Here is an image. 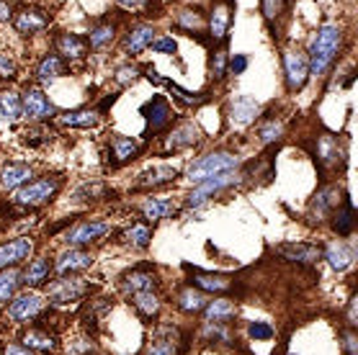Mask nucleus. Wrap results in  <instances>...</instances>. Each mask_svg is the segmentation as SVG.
Returning <instances> with one entry per match:
<instances>
[{"label":"nucleus","mask_w":358,"mask_h":355,"mask_svg":"<svg viewBox=\"0 0 358 355\" xmlns=\"http://www.w3.org/2000/svg\"><path fill=\"white\" fill-rule=\"evenodd\" d=\"M281 131H284V126H281V122H276V119H271V122L261 124V142H276L278 137H281Z\"/></svg>","instance_id":"c03bdc74"},{"label":"nucleus","mask_w":358,"mask_h":355,"mask_svg":"<svg viewBox=\"0 0 358 355\" xmlns=\"http://www.w3.org/2000/svg\"><path fill=\"white\" fill-rule=\"evenodd\" d=\"M114 24H98L93 31H90V47L93 49H103L106 44H111L114 39Z\"/></svg>","instance_id":"e433bc0d"},{"label":"nucleus","mask_w":358,"mask_h":355,"mask_svg":"<svg viewBox=\"0 0 358 355\" xmlns=\"http://www.w3.org/2000/svg\"><path fill=\"white\" fill-rule=\"evenodd\" d=\"M59 191V178H39V180H31L16 191L13 201L18 206H41V203L52 201V196Z\"/></svg>","instance_id":"7ed1b4c3"},{"label":"nucleus","mask_w":358,"mask_h":355,"mask_svg":"<svg viewBox=\"0 0 358 355\" xmlns=\"http://www.w3.org/2000/svg\"><path fill=\"white\" fill-rule=\"evenodd\" d=\"M284 73H286V88L296 93L307 85V78H310V59L304 52L299 49H289L284 52Z\"/></svg>","instance_id":"39448f33"},{"label":"nucleus","mask_w":358,"mask_h":355,"mask_svg":"<svg viewBox=\"0 0 358 355\" xmlns=\"http://www.w3.org/2000/svg\"><path fill=\"white\" fill-rule=\"evenodd\" d=\"M29 178H31V168H29V165L10 162V165H6V168L0 170V188H8V191L21 188Z\"/></svg>","instance_id":"aec40b11"},{"label":"nucleus","mask_w":358,"mask_h":355,"mask_svg":"<svg viewBox=\"0 0 358 355\" xmlns=\"http://www.w3.org/2000/svg\"><path fill=\"white\" fill-rule=\"evenodd\" d=\"M85 294H88V286H85L80 278H65V281H57L49 289V299L62 307V304L83 299Z\"/></svg>","instance_id":"0eeeda50"},{"label":"nucleus","mask_w":358,"mask_h":355,"mask_svg":"<svg viewBox=\"0 0 358 355\" xmlns=\"http://www.w3.org/2000/svg\"><path fill=\"white\" fill-rule=\"evenodd\" d=\"M348 324L356 327V299H350V304H348Z\"/></svg>","instance_id":"5fc2aeb1"},{"label":"nucleus","mask_w":358,"mask_h":355,"mask_svg":"<svg viewBox=\"0 0 358 355\" xmlns=\"http://www.w3.org/2000/svg\"><path fill=\"white\" fill-rule=\"evenodd\" d=\"M152 41H155V29L150 24H139L127 34L124 52H127V55H139V52H145L147 47H152Z\"/></svg>","instance_id":"dca6fc26"},{"label":"nucleus","mask_w":358,"mask_h":355,"mask_svg":"<svg viewBox=\"0 0 358 355\" xmlns=\"http://www.w3.org/2000/svg\"><path fill=\"white\" fill-rule=\"evenodd\" d=\"M345 350H348V355L358 353V340H356V335H353V332H348V335H345Z\"/></svg>","instance_id":"603ef678"},{"label":"nucleus","mask_w":358,"mask_h":355,"mask_svg":"<svg viewBox=\"0 0 358 355\" xmlns=\"http://www.w3.org/2000/svg\"><path fill=\"white\" fill-rule=\"evenodd\" d=\"M21 103H24V113L29 119H49V116H55V106L44 96V90L31 85V88H26L24 98H21Z\"/></svg>","instance_id":"423d86ee"},{"label":"nucleus","mask_w":358,"mask_h":355,"mask_svg":"<svg viewBox=\"0 0 358 355\" xmlns=\"http://www.w3.org/2000/svg\"><path fill=\"white\" fill-rule=\"evenodd\" d=\"M343 198H345V194H343L338 186H325L317 196H315V201H312V211H317V217H322V214H327V211L338 209Z\"/></svg>","instance_id":"4be33fe9"},{"label":"nucleus","mask_w":358,"mask_h":355,"mask_svg":"<svg viewBox=\"0 0 358 355\" xmlns=\"http://www.w3.org/2000/svg\"><path fill=\"white\" fill-rule=\"evenodd\" d=\"M111 147H114L116 162L134 160V157H137V152H139V145H137V142H134V139H129V137H122V134L111 139Z\"/></svg>","instance_id":"f704fd0d"},{"label":"nucleus","mask_w":358,"mask_h":355,"mask_svg":"<svg viewBox=\"0 0 358 355\" xmlns=\"http://www.w3.org/2000/svg\"><path fill=\"white\" fill-rule=\"evenodd\" d=\"M173 211H176V206H173L168 198H150V201H145V206H142V214H145L147 219H152V222L168 219Z\"/></svg>","instance_id":"2f4dec72"},{"label":"nucleus","mask_w":358,"mask_h":355,"mask_svg":"<svg viewBox=\"0 0 358 355\" xmlns=\"http://www.w3.org/2000/svg\"><path fill=\"white\" fill-rule=\"evenodd\" d=\"M31 252H34V242L29 237H18V240L0 245V270H6L8 266H16V263L26 260Z\"/></svg>","instance_id":"9b49d317"},{"label":"nucleus","mask_w":358,"mask_h":355,"mask_svg":"<svg viewBox=\"0 0 358 355\" xmlns=\"http://www.w3.org/2000/svg\"><path fill=\"white\" fill-rule=\"evenodd\" d=\"M62 124H65V126H75V129H90V126H96L98 124V113L88 111V108H83V111H70L62 116Z\"/></svg>","instance_id":"473e14b6"},{"label":"nucleus","mask_w":358,"mask_h":355,"mask_svg":"<svg viewBox=\"0 0 358 355\" xmlns=\"http://www.w3.org/2000/svg\"><path fill=\"white\" fill-rule=\"evenodd\" d=\"M0 113L10 119V122H16L21 119V113H24V103H21V96H18L16 90H0Z\"/></svg>","instance_id":"c85d7f7f"},{"label":"nucleus","mask_w":358,"mask_h":355,"mask_svg":"<svg viewBox=\"0 0 358 355\" xmlns=\"http://www.w3.org/2000/svg\"><path fill=\"white\" fill-rule=\"evenodd\" d=\"M124 291H129V294H139V291H155L157 286V278L155 273H150L147 268H137V270H131V273L124 275Z\"/></svg>","instance_id":"412c9836"},{"label":"nucleus","mask_w":358,"mask_h":355,"mask_svg":"<svg viewBox=\"0 0 358 355\" xmlns=\"http://www.w3.org/2000/svg\"><path fill=\"white\" fill-rule=\"evenodd\" d=\"M232 10H235V3L232 0H217L212 8V18H209V31H212L214 41H222L227 36L229 21H232Z\"/></svg>","instance_id":"f8f14e48"},{"label":"nucleus","mask_w":358,"mask_h":355,"mask_svg":"<svg viewBox=\"0 0 358 355\" xmlns=\"http://www.w3.org/2000/svg\"><path fill=\"white\" fill-rule=\"evenodd\" d=\"M6 355H34L31 347H21V345H8L6 347Z\"/></svg>","instance_id":"864d4df0"},{"label":"nucleus","mask_w":358,"mask_h":355,"mask_svg":"<svg viewBox=\"0 0 358 355\" xmlns=\"http://www.w3.org/2000/svg\"><path fill=\"white\" fill-rule=\"evenodd\" d=\"M93 266V255L85 250H67L59 255L57 266H55V270H57L59 275H67V273H75V270H83V268Z\"/></svg>","instance_id":"f3484780"},{"label":"nucleus","mask_w":358,"mask_h":355,"mask_svg":"<svg viewBox=\"0 0 358 355\" xmlns=\"http://www.w3.org/2000/svg\"><path fill=\"white\" fill-rule=\"evenodd\" d=\"M134 296V307L145 319H155L157 312H160V299L155 296V291H139V294H131Z\"/></svg>","instance_id":"c756f323"},{"label":"nucleus","mask_w":358,"mask_h":355,"mask_svg":"<svg viewBox=\"0 0 358 355\" xmlns=\"http://www.w3.org/2000/svg\"><path fill=\"white\" fill-rule=\"evenodd\" d=\"M16 75V62L8 55H0V78H13Z\"/></svg>","instance_id":"8fccbe9b"},{"label":"nucleus","mask_w":358,"mask_h":355,"mask_svg":"<svg viewBox=\"0 0 358 355\" xmlns=\"http://www.w3.org/2000/svg\"><path fill=\"white\" fill-rule=\"evenodd\" d=\"M237 165H240L237 154L224 152V150L209 152V154H203V157H199V160L188 168V180H191V183H201L206 178L222 175V173H232V170H237Z\"/></svg>","instance_id":"f03ea898"},{"label":"nucleus","mask_w":358,"mask_h":355,"mask_svg":"<svg viewBox=\"0 0 358 355\" xmlns=\"http://www.w3.org/2000/svg\"><path fill=\"white\" fill-rule=\"evenodd\" d=\"M343 47V29L335 24H325L320 26V31L315 34V39H312V47H310V75L320 78V75H325L330 70V65L335 62V57L341 52Z\"/></svg>","instance_id":"f257e3e1"},{"label":"nucleus","mask_w":358,"mask_h":355,"mask_svg":"<svg viewBox=\"0 0 358 355\" xmlns=\"http://www.w3.org/2000/svg\"><path fill=\"white\" fill-rule=\"evenodd\" d=\"M36 75H39V80H57V78L65 75V65H62V59L57 55H47L41 59Z\"/></svg>","instance_id":"72a5a7b5"},{"label":"nucleus","mask_w":358,"mask_h":355,"mask_svg":"<svg viewBox=\"0 0 358 355\" xmlns=\"http://www.w3.org/2000/svg\"><path fill=\"white\" fill-rule=\"evenodd\" d=\"M47 275H49V260L47 258H39V260H34L31 266L24 270V283L26 286H39V283L47 281Z\"/></svg>","instance_id":"c9c22d12"},{"label":"nucleus","mask_w":358,"mask_h":355,"mask_svg":"<svg viewBox=\"0 0 358 355\" xmlns=\"http://www.w3.org/2000/svg\"><path fill=\"white\" fill-rule=\"evenodd\" d=\"M16 286H18L16 270H6V273H0V301H8L10 296H13Z\"/></svg>","instance_id":"a19ab883"},{"label":"nucleus","mask_w":358,"mask_h":355,"mask_svg":"<svg viewBox=\"0 0 358 355\" xmlns=\"http://www.w3.org/2000/svg\"><path fill=\"white\" fill-rule=\"evenodd\" d=\"M286 0H263V18L268 21V26H273L278 18L284 16Z\"/></svg>","instance_id":"ea45409f"},{"label":"nucleus","mask_w":358,"mask_h":355,"mask_svg":"<svg viewBox=\"0 0 358 355\" xmlns=\"http://www.w3.org/2000/svg\"><path fill=\"white\" fill-rule=\"evenodd\" d=\"M150 240H152V232H150L147 224H134L129 232H127V242H131L134 247H147Z\"/></svg>","instance_id":"58836bf2"},{"label":"nucleus","mask_w":358,"mask_h":355,"mask_svg":"<svg viewBox=\"0 0 358 355\" xmlns=\"http://www.w3.org/2000/svg\"><path fill=\"white\" fill-rule=\"evenodd\" d=\"M237 178L240 175H235V170H232V173H222V175H214V178L201 180L199 188H194V191L186 196V209H201L203 203L209 201L212 196H217L220 191H224V188H229V186H235Z\"/></svg>","instance_id":"20e7f679"},{"label":"nucleus","mask_w":358,"mask_h":355,"mask_svg":"<svg viewBox=\"0 0 358 355\" xmlns=\"http://www.w3.org/2000/svg\"><path fill=\"white\" fill-rule=\"evenodd\" d=\"M278 255L294 263H304V266H315L322 258V247L310 242H292V245H278Z\"/></svg>","instance_id":"1a4fd4ad"},{"label":"nucleus","mask_w":358,"mask_h":355,"mask_svg":"<svg viewBox=\"0 0 358 355\" xmlns=\"http://www.w3.org/2000/svg\"><path fill=\"white\" fill-rule=\"evenodd\" d=\"M24 342H26V347H36V350H52V347H55V335H47L44 330H31V332H26Z\"/></svg>","instance_id":"4c0bfd02"},{"label":"nucleus","mask_w":358,"mask_h":355,"mask_svg":"<svg viewBox=\"0 0 358 355\" xmlns=\"http://www.w3.org/2000/svg\"><path fill=\"white\" fill-rule=\"evenodd\" d=\"M134 78H137V67H119L116 70V82L119 85H129V82H134Z\"/></svg>","instance_id":"09e8293b"},{"label":"nucleus","mask_w":358,"mask_h":355,"mask_svg":"<svg viewBox=\"0 0 358 355\" xmlns=\"http://www.w3.org/2000/svg\"><path fill=\"white\" fill-rule=\"evenodd\" d=\"M41 296L39 294H21L16 299L10 301L8 307V317L13 322H26V319H31L41 312Z\"/></svg>","instance_id":"ddd939ff"},{"label":"nucleus","mask_w":358,"mask_h":355,"mask_svg":"<svg viewBox=\"0 0 358 355\" xmlns=\"http://www.w3.org/2000/svg\"><path fill=\"white\" fill-rule=\"evenodd\" d=\"M108 229H111V226H108L106 222H83V224L73 226V229L65 234V242L73 245V247H78V245H90V242H96L98 237H103Z\"/></svg>","instance_id":"6e6552de"},{"label":"nucleus","mask_w":358,"mask_h":355,"mask_svg":"<svg viewBox=\"0 0 358 355\" xmlns=\"http://www.w3.org/2000/svg\"><path fill=\"white\" fill-rule=\"evenodd\" d=\"M178 26H183V29H188V31H194V29H201L203 26V16L199 13V10H180L178 13Z\"/></svg>","instance_id":"79ce46f5"},{"label":"nucleus","mask_w":358,"mask_h":355,"mask_svg":"<svg viewBox=\"0 0 358 355\" xmlns=\"http://www.w3.org/2000/svg\"><path fill=\"white\" fill-rule=\"evenodd\" d=\"M224 70H227V52H224V49H217L212 57V75L217 80H222V78H224Z\"/></svg>","instance_id":"a18cd8bd"},{"label":"nucleus","mask_w":358,"mask_h":355,"mask_svg":"<svg viewBox=\"0 0 358 355\" xmlns=\"http://www.w3.org/2000/svg\"><path fill=\"white\" fill-rule=\"evenodd\" d=\"M116 3H119L122 8H139L145 0H116Z\"/></svg>","instance_id":"6e6d98bb"},{"label":"nucleus","mask_w":358,"mask_h":355,"mask_svg":"<svg viewBox=\"0 0 358 355\" xmlns=\"http://www.w3.org/2000/svg\"><path fill=\"white\" fill-rule=\"evenodd\" d=\"M142 113H145L147 119V131H160L165 126V124L171 122V106H168V101H165V96H155L152 101H147L145 106H142Z\"/></svg>","instance_id":"9d476101"},{"label":"nucleus","mask_w":358,"mask_h":355,"mask_svg":"<svg viewBox=\"0 0 358 355\" xmlns=\"http://www.w3.org/2000/svg\"><path fill=\"white\" fill-rule=\"evenodd\" d=\"M178 178V170L176 168H155V170H147V173H142L137 180V186H134V191H139V188H155V186H163V183H171V180H176Z\"/></svg>","instance_id":"cd10ccee"},{"label":"nucleus","mask_w":358,"mask_h":355,"mask_svg":"<svg viewBox=\"0 0 358 355\" xmlns=\"http://www.w3.org/2000/svg\"><path fill=\"white\" fill-rule=\"evenodd\" d=\"M317 160L327 168H338V162H343V150L338 147V139L330 134H322L317 142Z\"/></svg>","instance_id":"393cba45"},{"label":"nucleus","mask_w":358,"mask_h":355,"mask_svg":"<svg viewBox=\"0 0 358 355\" xmlns=\"http://www.w3.org/2000/svg\"><path fill=\"white\" fill-rule=\"evenodd\" d=\"M248 332H250L252 340H271L273 338V327L266 322H252L250 327H248Z\"/></svg>","instance_id":"49530a36"},{"label":"nucleus","mask_w":358,"mask_h":355,"mask_svg":"<svg viewBox=\"0 0 358 355\" xmlns=\"http://www.w3.org/2000/svg\"><path fill=\"white\" fill-rule=\"evenodd\" d=\"M152 49L160 52V55H176V52H178V44H176V39H171V36H163V39L152 41Z\"/></svg>","instance_id":"de8ad7c7"},{"label":"nucleus","mask_w":358,"mask_h":355,"mask_svg":"<svg viewBox=\"0 0 358 355\" xmlns=\"http://www.w3.org/2000/svg\"><path fill=\"white\" fill-rule=\"evenodd\" d=\"M194 286L199 291H214V294H224V291L232 289V281L227 275L220 273H201V270H194Z\"/></svg>","instance_id":"5701e85b"},{"label":"nucleus","mask_w":358,"mask_h":355,"mask_svg":"<svg viewBox=\"0 0 358 355\" xmlns=\"http://www.w3.org/2000/svg\"><path fill=\"white\" fill-rule=\"evenodd\" d=\"M199 137H201V131H199L196 124H183V126H178V129L168 137L165 150H183V147H191L199 142Z\"/></svg>","instance_id":"bb28decb"},{"label":"nucleus","mask_w":358,"mask_h":355,"mask_svg":"<svg viewBox=\"0 0 358 355\" xmlns=\"http://www.w3.org/2000/svg\"><path fill=\"white\" fill-rule=\"evenodd\" d=\"M16 29L18 34H24V36H31V34H39L44 31L49 26V16L44 10H36V8H24L21 13L16 16Z\"/></svg>","instance_id":"2eb2a0df"},{"label":"nucleus","mask_w":358,"mask_h":355,"mask_svg":"<svg viewBox=\"0 0 358 355\" xmlns=\"http://www.w3.org/2000/svg\"><path fill=\"white\" fill-rule=\"evenodd\" d=\"M325 260L330 263L333 270H348V268L353 266V250H350L345 242H333V245H327Z\"/></svg>","instance_id":"a878e982"},{"label":"nucleus","mask_w":358,"mask_h":355,"mask_svg":"<svg viewBox=\"0 0 358 355\" xmlns=\"http://www.w3.org/2000/svg\"><path fill=\"white\" fill-rule=\"evenodd\" d=\"M333 229L341 237H348L356 229V211H353V203L348 201V196L341 201V206L333 211Z\"/></svg>","instance_id":"a211bd4d"},{"label":"nucleus","mask_w":358,"mask_h":355,"mask_svg":"<svg viewBox=\"0 0 358 355\" xmlns=\"http://www.w3.org/2000/svg\"><path fill=\"white\" fill-rule=\"evenodd\" d=\"M258 113H261V103L255 101L252 96H237L229 106V116H232V122L240 124V126H248L258 119Z\"/></svg>","instance_id":"4468645a"},{"label":"nucleus","mask_w":358,"mask_h":355,"mask_svg":"<svg viewBox=\"0 0 358 355\" xmlns=\"http://www.w3.org/2000/svg\"><path fill=\"white\" fill-rule=\"evenodd\" d=\"M163 85H168V88H171V93H176V96H178L186 106H196V103H201V101H203L201 93H191V90H183L180 85H176V82H171V80H163Z\"/></svg>","instance_id":"37998d69"},{"label":"nucleus","mask_w":358,"mask_h":355,"mask_svg":"<svg viewBox=\"0 0 358 355\" xmlns=\"http://www.w3.org/2000/svg\"><path fill=\"white\" fill-rule=\"evenodd\" d=\"M8 18H10V6L0 0V21H8Z\"/></svg>","instance_id":"4d7b16f0"},{"label":"nucleus","mask_w":358,"mask_h":355,"mask_svg":"<svg viewBox=\"0 0 358 355\" xmlns=\"http://www.w3.org/2000/svg\"><path fill=\"white\" fill-rule=\"evenodd\" d=\"M232 317H235V304L229 299L206 301V307H203V319H206V324H227Z\"/></svg>","instance_id":"6ab92c4d"},{"label":"nucleus","mask_w":358,"mask_h":355,"mask_svg":"<svg viewBox=\"0 0 358 355\" xmlns=\"http://www.w3.org/2000/svg\"><path fill=\"white\" fill-rule=\"evenodd\" d=\"M55 47H57V52L65 57V59H80V57H85V52H88V41L80 39V36H75V34H62V36H57Z\"/></svg>","instance_id":"b1692460"},{"label":"nucleus","mask_w":358,"mask_h":355,"mask_svg":"<svg viewBox=\"0 0 358 355\" xmlns=\"http://www.w3.org/2000/svg\"><path fill=\"white\" fill-rule=\"evenodd\" d=\"M206 307V296H203L201 291H194L191 289H183L178 294V309L180 312H186V314H196V312H203Z\"/></svg>","instance_id":"7c9ffc66"},{"label":"nucleus","mask_w":358,"mask_h":355,"mask_svg":"<svg viewBox=\"0 0 358 355\" xmlns=\"http://www.w3.org/2000/svg\"><path fill=\"white\" fill-rule=\"evenodd\" d=\"M245 67H248V57H245V55L232 57V62H229V70H232V75H243Z\"/></svg>","instance_id":"3c124183"}]
</instances>
